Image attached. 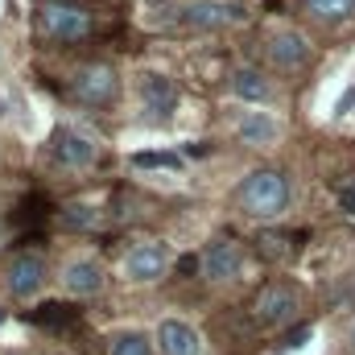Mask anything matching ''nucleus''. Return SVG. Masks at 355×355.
<instances>
[{"label": "nucleus", "mask_w": 355, "mask_h": 355, "mask_svg": "<svg viewBox=\"0 0 355 355\" xmlns=\"http://www.w3.org/2000/svg\"><path fill=\"white\" fill-rule=\"evenodd\" d=\"M62 281H67V289L75 297H91V293L103 289V268L95 265V261H71L67 272H62Z\"/></svg>", "instance_id": "nucleus-13"}, {"label": "nucleus", "mask_w": 355, "mask_h": 355, "mask_svg": "<svg viewBox=\"0 0 355 355\" xmlns=\"http://www.w3.org/2000/svg\"><path fill=\"white\" fill-rule=\"evenodd\" d=\"M306 4H310V12L322 17V21H347L355 12V0H306Z\"/></svg>", "instance_id": "nucleus-18"}, {"label": "nucleus", "mask_w": 355, "mask_h": 355, "mask_svg": "<svg viewBox=\"0 0 355 355\" xmlns=\"http://www.w3.org/2000/svg\"><path fill=\"white\" fill-rule=\"evenodd\" d=\"M75 99L79 103H91V107H103V103H112V95H116V71L107 67V62H87V67H79L75 71Z\"/></svg>", "instance_id": "nucleus-3"}, {"label": "nucleus", "mask_w": 355, "mask_h": 355, "mask_svg": "<svg viewBox=\"0 0 355 355\" xmlns=\"http://www.w3.org/2000/svg\"><path fill=\"white\" fill-rule=\"evenodd\" d=\"M306 339H310V327H306V322H302V327H293V331H289V335H285V343H281V347H285V352H297V347H302V343H306Z\"/></svg>", "instance_id": "nucleus-23"}, {"label": "nucleus", "mask_w": 355, "mask_h": 355, "mask_svg": "<svg viewBox=\"0 0 355 355\" xmlns=\"http://www.w3.org/2000/svg\"><path fill=\"white\" fill-rule=\"evenodd\" d=\"M297 310H302V302L289 285H265L257 297V322L261 327H285L297 318Z\"/></svg>", "instance_id": "nucleus-4"}, {"label": "nucleus", "mask_w": 355, "mask_h": 355, "mask_svg": "<svg viewBox=\"0 0 355 355\" xmlns=\"http://www.w3.org/2000/svg\"><path fill=\"white\" fill-rule=\"evenodd\" d=\"M42 281H46V261L37 252L12 257V265H8V289H12V297H33L42 289Z\"/></svg>", "instance_id": "nucleus-9"}, {"label": "nucleus", "mask_w": 355, "mask_h": 355, "mask_svg": "<svg viewBox=\"0 0 355 355\" xmlns=\"http://www.w3.org/2000/svg\"><path fill=\"white\" fill-rule=\"evenodd\" d=\"M240 207L252 219H277L289 207V178L281 170H257L240 190Z\"/></svg>", "instance_id": "nucleus-1"}, {"label": "nucleus", "mask_w": 355, "mask_h": 355, "mask_svg": "<svg viewBox=\"0 0 355 355\" xmlns=\"http://www.w3.org/2000/svg\"><path fill=\"white\" fill-rule=\"evenodd\" d=\"M107 352L112 355H153V339L141 335V331H124V335H116L107 343Z\"/></svg>", "instance_id": "nucleus-17"}, {"label": "nucleus", "mask_w": 355, "mask_h": 355, "mask_svg": "<svg viewBox=\"0 0 355 355\" xmlns=\"http://www.w3.org/2000/svg\"><path fill=\"white\" fill-rule=\"evenodd\" d=\"M268 62L277 71H302L310 62V42L297 29H281L268 37Z\"/></svg>", "instance_id": "nucleus-6"}, {"label": "nucleus", "mask_w": 355, "mask_h": 355, "mask_svg": "<svg viewBox=\"0 0 355 355\" xmlns=\"http://www.w3.org/2000/svg\"><path fill=\"white\" fill-rule=\"evenodd\" d=\"M37 21H42V33L50 42H62V46L83 42L91 33V12L79 0H42Z\"/></svg>", "instance_id": "nucleus-2"}, {"label": "nucleus", "mask_w": 355, "mask_h": 355, "mask_svg": "<svg viewBox=\"0 0 355 355\" xmlns=\"http://www.w3.org/2000/svg\"><path fill=\"white\" fill-rule=\"evenodd\" d=\"M132 166H137V170H178L182 157H178V153H137Z\"/></svg>", "instance_id": "nucleus-20"}, {"label": "nucleus", "mask_w": 355, "mask_h": 355, "mask_svg": "<svg viewBox=\"0 0 355 355\" xmlns=\"http://www.w3.org/2000/svg\"><path fill=\"white\" fill-rule=\"evenodd\" d=\"M91 223H95V211H91V207H79V202H75V207L62 211V227H67V232H87Z\"/></svg>", "instance_id": "nucleus-21"}, {"label": "nucleus", "mask_w": 355, "mask_h": 355, "mask_svg": "<svg viewBox=\"0 0 355 355\" xmlns=\"http://www.w3.org/2000/svg\"><path fill=\"white\" fill-rule=\"evenodd\" d=\"M232 87H236V95H240V99H252V103H261V99H268V95H272L268 79L261 75V71H252V67L236 71V75H232Z\"/></svg>", "instance_id": "nucleus-15"}, {"label": "nucleus", "mask_w": 355, "mask_h": 355, "mask_svg": "<svg viewBox=\"0 0 355 355\" xmlns=\"http://www.w3.org/2000/svg\"><path fill=\"white\" fill-rule=\"evenodd\" d=\"M141 103H145V112H149L153 120H170V112L178 107L174 79H166V75H157V71L141 75Z\"/></svg>", "instance_id": "nucleus-8"}, {"label": "nucleus", "mask_w": 355, "mask_h": 355, "mask_svg": "<svg viewBox=\"0 0 355 355\" xmlns=\"http://www.w3.org/2000/svg\"><path fill=\"white\" fill-rule=\"evenodd\" d=\"M352 103H355V87L347 91V95H343V99H339V112H347V107H352Z\"/></svg>", "instance_id": "nucleus-24"}, {"label": "nucleus", "mask_w": 355, "mask_h": 355, "mask_svg": "<svg viewBox=\"0 0 355 355\" xmlns=\"http://www.w3.org/2000/svg\"><path fill=\"white\" fill-rule=\"evenodd\" d=\"M289 240H297V236H281V232H265V236H261V244H265L261 252H265L268 261H285V257L293 252V244H289Z\"/></svg>", "instance_id": "nucleus-19"}, {"label": "nucleus", "mask_w": 355, "mask_h": 355, "mask_svg": "<svg viewBox=\"0 0 355 355\" xmlns=\"http://www.w3.org/2000/svg\"><path fill=\"white\" fill-rule=\"evenodd\" d=\"M339 211H347L355 219V178H347V182L339 186Z\"/></svg>", "instance_id": "nucleus-22"}, {"label": "nucleus", "mask_w": 355, "mask_h": 355, "mask_svg": "<svg viewBox=\"0 0 355 355\" xmlns=\"http://www.w3.org/2000/svg\"><path fill=\"white\" fill-rule=\"evenodd\" d=\"M277 132H281V124L268 116V112H248L244 120H240V141L244 145H257V149H265L277 141Z\"/></svg>", "instance_id": "nucleus-14"}, {"label": "nucleus", "mask_w": 355, "mask_h": 355, "mask_svg": "<svg viewBox=\"0 0 355 355\" xmlns=\"http://www.w3.org/2000/svg\"><path fill=\"white\" fill-rule=\"evenodd\" d=\"M75 318H79V310H71V306H62V302H46V306L33 310V322H37V327H54V331L71 327Z\"/></svg>", "instance_id": "nucleus-16"}, {"label": "nucleus", "mask_w": 355, "mask_h": 355, "mask_svg": "<svg viewBox=\"0 0 355 355\" xmlns=\"http://www.w3.org/2000/svg\"><path fill=\"white\" fill-rule=\"evenodd\" d=\"M124 272L132 281H157L166 272V252L157 244H137L128 257H124Z\"/></svg>", "instance_id": "nucleus-11"}, {"label": "nucleus", "mask_w": 355, "mask_h": 355, "mask_svg": "<svg viewBox=\"0 0 355 355\" xmlns=\"http://www.w3.org/2000/svg\"><path fill=\"white\" fill-rule=\"evenodd\" d=\"M157 347H162V355H198V335L186 322L166 318L157 327Z\"/></svg>", "instance_id": "nucleus-12"}, {"label": "nucleus", "mask_w": 355, "mask_h": 355, "mask_svg": "<svg viewBox=\"0 0 355 355\" xmlns=\"http://www.w3.org/2000/svg\"><path fill=\"white\" fill-rule=\"evenodd\" d=\"M244 272V248L232 240H219L202 252V277L207 281H236Z\"/></svg>", "instance_id": "nucleus-7"}, {"label": "nucleus", "mask_w": 355, "mask_h": 355, "mask_svg": "<svg viewBox=\"0 0 355 355\" xmlns=\"http://www.w3.org/2000/svg\"><path fill=\"white\" fill-rule=\"evenodd\" d=\"M244 12L236 8V4H219V0H194L190 8H186V25L190 29H219V25H227V21H240Z\"/></svg>", "instance_id": "nucleus-10"}, {"label": "nucleus", "mask_w": 355, "mask_h": 355, "mask_svg": "<svg viewBox=\"0 0 355 355\" xmlns=\"http://www.w3.org/2000/svg\"><path fill=\"white\" fill-rule=\"evenodd\" d=\"M50 153H54L58 166H67V170H83V166L95 162V141H91L87 132H79V128H58L54 141H50Z\"/></svg>", "instance_id": "nucleus-5"}, {"label": "nucleus", "mask_w": 355, "mask_h": 355, "mask_svg": "<svg viewBox=\"0 0 355 355\" xmlns=\"http://www.w3.org/2000/svg\"><path fill=\"white\" fill-rule=\"evenodd\" d=\"M352 343H355V335H352Z\"/></svg>", "instance_id": "nucleus-25"}]
</instances>
